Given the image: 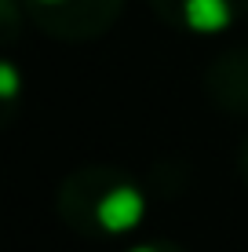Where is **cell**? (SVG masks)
<instances>
[{"label": "cell", "mask_w": 248, "mask_h": 252, "mask_svg": "<svg viewBox=\"0 0 248 252\" xmlns=\"http://www.w3.org/2000/svg\"><path fill=\"white\" fill-rule=\"evenodd\" d=\"M19 88H22L19 69H15L11 63H4V59H0V121H4L7 106H11L15 99H19Z\"/></svg>", "instance_id": "6da1fadb"}, {"label": "cell", "mask_w": 248, "mask_h": 252, "mask_svg": "<svg viewBox=\"0 0 248 252\" xmlns=\"http://www.w3.org/2000/svg\"><path fill=\"white\" fill-rule=\"evenodd\" d=\"M19 30V4L15 0H0V40L15 37Z\"/></svg>", "instance_id": "7a4b0ae2"}]
</instances>
